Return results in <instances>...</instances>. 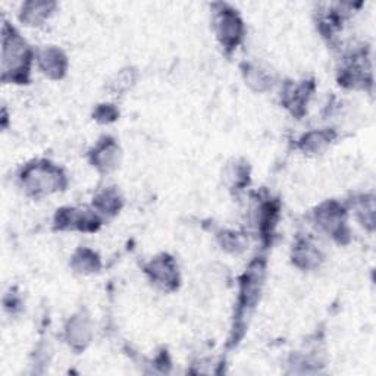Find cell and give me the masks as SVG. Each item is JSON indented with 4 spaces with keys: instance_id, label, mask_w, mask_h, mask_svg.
<instances>
[{
    "instance_id": "9",
    "label": "cell",
    "mask_w": 376,
    "mask_h": 376,
    "mask_svg": "<svg viewBox=\"0 0 376 376\" xmlns=\"http://www.w3.org/2000/svg\"><path fill=\"white\" fill-rule=\"evenodd\" d=\"M294 261L297 265L303 266L307 269V267L318 266L320 261V254H319V250L315 249V245H311L307 241H303L296 247Z\"/></svg>"
},
{
    "instance_id": "7",
    "label": "cell",
    "mask_w": 376,
    "mask_h": 376,
    "mask_svg": "<svg viewBox=\"0 0 376 376\" xmlns=\"http://www.w3.org/2000/svg\"><path fill=\"white\" fill-rule=\"evenodd\" d=\"M68 340L69 342H72V346H84L85 342H89L90 340V322L89 319L82 316V315H78V316H74L72 320H69V325H68Z\"/></svg>"
},
{
    "instance_id": "11",
    "label": "cell",
    "mask_w": 376,
    "mask_h": 376,
    "mask_svg": "<svg viewBox=\"0 0 376 376\" xmlns=\"http://www.w3.org/2000/svg\"><path fill=\"white\" fill-rule=\"evenodd\" d=\"M74 259H75V263H80V265H75L77 266V269H80V272H91L98 269V257L89 250L80 252L74 257Z\"/></svg>"
},
{
    "instance_id": "13",
    "label": "cell",
    "mask_w": 376,
    "mask_h": 376,
    "mask_svg": "<svg viewBox=\"0 0 376 376\" xmlns=\"http://www.w3.org/2000/svg\"><path fill=\"white\" fill-rule=\"evenodd\" d=\"M96 203H98V206L106 213H109L112 210H116L120 209V197H118V195L115 191H104L103 195H100L98 197V200H96Z\"/></svg>"
},
{
    "instance_id": "10",
    "label": "cell",
    "mask_w": 376,
    "mask_h": 376,
    "mask_svg": "<svg viewBox=\"0 0 376 376\" xmlns=\"http://www.w3.org/2000/svg\"><path fill=\"white\" fill-rule=\"evenodd\" d=\"M52 6L53 5L50 3H38V2L27 3L23 8V21H25V23H28L30 25H38L41 21H45L50 15Z\"/></svg>"
},
{
    "instance_id": "6",
    "label": "cell",
    "mask_w": 376,
    "mask_h": 376,
    "mask_svg": "<svg viewBox=\"0 0 376 376\" xmlns=\"http://www.w3.org/2000/svg\"><path fill=\"white\" fill-rule=\"evenodd\" d=\"M318 222L327 232L335 235L342 232L344 212L335 205H328L318 212Z\"/></svg>"
},
{
    "instance_id": "8",
    "label": "cell",
    "mask_w": 376,
    "mask_h": 376,
    "mask_svg": "<svg viewBox=\"0 0 376 376\" xmlns=\"http://www.w3.org/2000/svg\"><path fill=\"white\" fill-rule=\"evenodd\" d=\"M118 147L115 143L107 142L100 144L93 153V164L103 172H109L116 166Z\"/></svg>"
},
{
    "instance_id": "3",
    "label": "cell",
    "mask_w": 376,
    "mask_h": 376,
    "mask_svg": "<svg viewBox=\"0 0 376 376\" xmlns=\"http://www.w3.org/2000/svg\"><path fill=\"white\" fill-rule=\"evenodd\" d=\"M217 34L222 45L227 47H235L243 37V23L240 16L231 9H222L214 19Z\"/></svg>"
},
{
    "instance_id": "4",
    "label": "cell",
    "mask_w": 376,
    "mask_h": 376,
    "mask_svg": "<svg viewBox=\"0 0 376 376\" xmlns=\"http://www.w3.org/2000/svg\"><path fill=\"white\" fill-rule=\"evenodd\" d=\"M147 272L152 276V281L162 288L174 287L178 281V272L174 261L166 256L157 257V259L150 262L147 266Z\"/></svg>"
},
{
    "instance_id": "5",
    "label": "cell",
    "mask_w": 376,
    "mask_h": 376,
    "mask_svg": "<svg viewBox=\"0 0 376 376\" xmlns=\"http://www.w3.org/2000/svg\"><path fill=\"white\" fill-rule=\"evenodd\" d=\"M40 68L43 69L46 75H50L53 78L62 77V74L65 72L67 60L65 56L62 55V52L58 49H45L38 56Z\"/></svg>"
},
{
    "instance_id": "2",
    "label": "cell",
    "mask_w": 376,
    "mask_h": 376,
    "mask_svg": "<svg viewBox=\"0 0 376 376\" xmlns=\"http://www.w3.org/2000/svg\"><path fill=\"white\" fill-rule=\"evenodd\" d=\"M23 186L31 196H46L60 190L63 186V174L59 168L47 162L28 165L21 175Z\"/></svg>"
},
{
    "instance_id": "12",
    "label": "cell",
    "mask_w": 376,
    "mask_h": 376,
    "mask_svg": "<svg viewBox=\"0 0 376 376\" xmlns=\"http://www.w3.org/2000/svg\"><path fill=\"white\" fill-rule=\"evenodd\" d=\"M329 143V137L325 133H310L305 137V150L320 152Z\"/></svg>"
},
{
    "instance_id": "1",
    "label": "cell",
    "mask_w": 376,
    "mask_h": 376,
    "mask_svg": "<svg viewBox=\"0 0 376 376\" xmlns=\"http://www.w3.org/2000/svg\"><path fill=\"white\" fill-rule=\"evenodd\" d=\"M30 50L25 40H23L12 28H3V49H2V69L3 80H24L30 65Z\"/></svg>"
}]
</instances>
